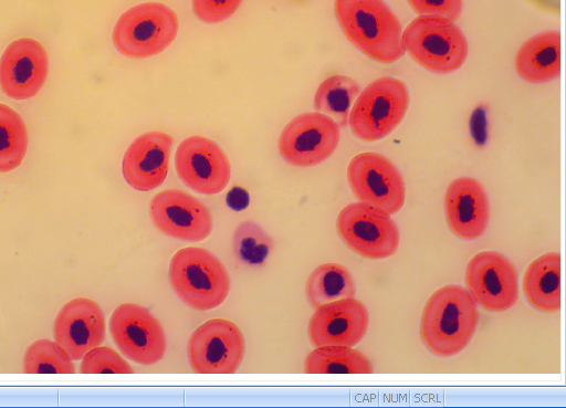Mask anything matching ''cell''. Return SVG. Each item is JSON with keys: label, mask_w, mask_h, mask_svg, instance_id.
<instances>
[{"label": "cell", "mask_w": 566, "mask_h": 408, "mask_svg": "<svg viewBox=\"0 0 566 408\" xmlns=\"http://www.w3.org/2000/svg\"><path fill=\"white\" fill-rule=\"evenodd\" d=\"M478 321V304L470 291L447 284L434 291L424 305L421 337L434 355L450 357L469 345Z\"/></svg>", "instance_id": "obj_1"}, {"label": "cell", "mask_w": 566, "mask_h": 408, "mask_svg": "<svg viewBox=\"0 0 566 408\" xmlns=\"http://www.w3.org/2000/svg\"><path fill=\"white\" fill-rule=\"evenodd\" d=\"M346 38L368 57L392 63L405 54L401 23L384 0H335Z\"/></svg>", "instance_id": "obj_2"}, {"label": "cell", "mask_w": 566, "mask_h": 408, "mask_svg": "<svg viewBox=\"0 0 566 408\" xmlns=\"http://www.w3.org/2000/svg\"><path fill=\"white\" fill-rule=\"evenodd\" d=\"M169 281L181 301L200 311L218 307L230 291L226 266L213 253L199 247H186L172 255Z\"/></svg>", "instance_id": "obj_3"}, {"label": "cell", "mask_w": 566, "mask_h": 408, "mask_svg": "<svg viewBox=\"0 0 566 408\" xmlns=\"http://www.w3.org/2000/svg\"><path fill=\"white\" fill-rule=\"evenodd\" d=\"M405 51L424 69L449 74L467 60L469 44L453 22L434 15H419L402 31Z\"/></svg>", "instance_id": "obj_4"}, {"label": "cell", "mask_w": 566, "mask_h": 408, "mask_svg": "<svg viewBox=\"0 0 566 408\" xmlns=\"http://www.w3.org/2000/svg\"><path fill=\"white\" fill-rule=\"evenodd\" d=\"M408 106L406 83L382 76L361 90L352 106L348 125L358 138L376 142L388 136L401 123Z\"/></svg>", "instance_id": "obj_5"}, {"label": "cell", "mask_w": 566, "mask_h": 408, "mask_svg": "<svg viewBox=\"0 0 566 408\" xmlns=\"http://www.w3.org/2000/svg\"><path fill=\"white\" fill-rule=\"evenodd\" d=\"M178 28L177 14L169 7L157 2L140 3L119 17L113 41L125 56L145 59L168 48Z\"/></svg>", "instance_id": "obj_6"}, {"label": "cell", "mask_w": 566, "mask_h": 408, "mask_svg": "<svg viewBox=\"0 0 566 408\" xmlns=\"http://www.w3.org/2000/svg\"><path fill=\"white\" fill-rule=\"evenodd\" d=\"M336 227L346 245L367 259H385L398 250V227L390 215L378 207L360 201L349 203L338 213Z\"/></svg>", "instance_id": "obj_7"}, {"label": "cell", "mask_w": 566, "mask_h": 408, "mask_svg": "<svg viewBox=\"0 0 566 408\" xmlns=\"http://www.w3.org/2000/svg\"><path fill=\"white\" fill-rule=\"evenodd\" d=\"M347 180L360 202L378 207L390 216L405 203L403 177L384 155L365 151L354 156L347 167Z\"/></svg>", "instance_id": "obj_8"}, {"label": "cell", "mask_w": 566, "mask_h": 408, "mask_svg": "<svg viewBox=\"0 0 566 408\" xmlns=\"http://www.w3.org/2000/svg\"><path fill=\"white\" fill-rule=\"evenodd\" d=\"M109 332L122 354L135 363L154 365L165 355L167 342L164 328L142 305H118L111 315Z\"/></svg>", "instance_id": "obj_9"}, {"label": "cell", "mask_w": 566, "mask_h": 408, "mask_svg": "<svg viewBox=\"0 0 566 408\" xmlns=\"http://www.w3.org/2000/svg\"><path fill=\"white\" fill-rule=\"evenodd\" d=\"M244 348L243 334L233 322L212 318L191 334L189 363L198 374H233L242 363Z\"/></svg>", "instance_id": "obj_10"}, {"label": "cell", "mask_w": 566, "mask_h": 408, "mask_svg": "<svg viewBox=\"0 0 566 408\" xmlns=\"http://www.w3.org/2000/svg\"><path fill=\"white\" fill-rule=\"evenodd\" d=\"M339 126L329 116L315 112L294 117L279 139L282 157L297 167L315 166L326 160L339 143Z\"/></svg>", "instance_id": "obj_11"}, {"label": "cell", "mask_w": 566, "mask_h": 408, "mask_svg": "<svg viewBox=\"0 0 566 408\" xmlns=\"http://www.w3.org/2000/svg\"><path fill=\"white\" fill-rule=\"evenodd\" d=\"M175 167L179 178L202 195H217L229 184L231 166L228 156L212 139L190 136L177 147Z\"/></svg>", "instance_id": "obj_12"}, {"label": "cell", "mask_w": 566, "mask_h": 408, "mask_svg": "<svg viewBox=\"0 0 566 408\" xmlns=\"http://www.w3.org/2000/svg\"><path fill=\"white\" fill-rule=\"evenodd\" d=\"M465 282L476 304L491 312L509 310L518 297L517 271L496 251L475 254L468 263Z\"/></svg>", "instance_id": "obj_13"}, {"label": "cell", "mask_w": 566, "mask_h": 408, "mask_svg": "<svg viewBox=\"0 0 566 408\" xmlns=\"http://www.w3.org/2000/svg\"><path fill=\"white\" fill-rule=\"evenodd\" d=\"M154 224L166 236L198 242L213 228L209 209L192 195L179 189H165L149 205Z\"/></svg>", "instance_id": "obj_14"}, {"label": "cell", "mask_w": 566, "mask_h": 408, "mask_svg": "<svg viewBox=\"0 0 566 408\" xmlns=\"http://www.w3.org/2000/svg\"><path fill=\"white\" fill-rule=\"evenodd\" d=\"M106 325L101 306L87 297H75L62 306L53 325L54 341L72 360L102 345Z\"/></svg>", "instance_id": "obj_15"}, {"label": "cell", "mask_w": 566, "mask_h": 408, "mask_svg": "<svg viewBox=\"0 0 566 408\" xmlns=\"http://www.w3.org/2000/svg\"><path fill=\"white\" fill-rule=\"evenodd\" d=\"M49 70L48 54L35 40L13 41L0 59V85L14 100L34 96L44 84Z\"/></svg>", "instance_id": "obj_16"}, {"label": "cell", "mask_w": 566, "mask_h": 408, "mask_svg": "<svg viewBox=\"0 0 566 408\" xmlns=\"http://www.w3.org/2000/svg\"><path fill=\"white\" fill-rule=\"evenodd\" d=\"M315 310L308 323V337L315 347H354L367 332L368 310L355 297L334 301Z\"/></svg>", "instance_id": "obj_17"}, {"label": "cell", "mask_w": 566, "mask_h": 408, "mask_svg": "<svg viewBox=\"0 0 566 408\" xmlns=\"http://www.w3.org/2000/svg\"><path fill=\"white\" fill-rule=\"evenodd\" d=\"M172 137L153 130L138 136L127 148L122 164L125 180L134 189L148 191L167 177Z\"/></svg>", "instance_id": "obj_18"}, {"label": "cell", "mask_w": 566, "mask_h": 408, "mask_svg": "<svg viewBox=\"0 0 566 408\" xmlns=\"http://www.w3.org/2000/svg\"><path fill=\"white\" fill-rule=\"evenodd\" d=\"M444 209L450 229L461 239L473 240L485 232L490 203L484 187L475 178L452 180L446 191Z\"/></svg>", "instance_id": "obj_19"}, {"label": "cell", "mask_w": 566, "mask_h": 408, "mask_svg": "<svg viewBox=\"0 0 566 408\" xmlns=\"http://www.w3.org/2000/svg\"><path fill=\"white\" fill-rule=\"evenodd\" d=\"M518 75L530 83H546L560 74V33L546 31L525 41L515 57Z\"/></svg>", "instance_id": "obj_20"}, {"label": "cell", "mask_w": 566, "mask_h": 408, "mask_svg": "<svg viewBox=\"0 0 566 408\" xmlns=\"http://www.w3.org/2000/svg\"><path fill=\"white\" fill-rule=\"evenodd\" d=\"M562 258L557 252L535 259L523 278V292L531 305L544 312H556L562 306Z\"/></svg>", "instance_id": "obj_21"}, {"label": "cell", "mask_w": 566, "mask_h": 408, "mask_svg": "<svg viewBox=\"0 0 566 408\" xmlns=\"http://www.w3.org/2000/svg\"><path fill=\"white\" fill-rule=\"evenodd\" d=\"M355 280L339 263L319 264L306 281V295L314 308L342 299L355 297Z\"/></svg>", "instance_id": "obj_22"}, {"label": "cell", "mask_w": 566, "mask_h": 408, "mask_svg": "<svg viewBox=\"0 0 566 408\" xmlns=\"http://www.w3.org/2000/svg\"><path fill=\"white\" fill-rule=\"evenodd\" d=\"M357 81L346 75H332L325 79L314 95L316 112L333 118L339 127L348 125L352 106L360 94Z\"/></svg>", "instance_id": "obj_23"}, {"label": "cell", "mask_w": 566, "mask_h": 408, "mask_svg": "<svg viewBox=\"0 0 566 408\" xmlns=\"http://www.w3.org/2000/svg\"><path fill=\"white\" fill-rule=\"evenodd\" d=\"M370 360L354 347L318 346L305 358L307 374H371Z\"/></svg>", "instance_id": "obj_24"}, {"label": "cell", "mask_w": 566, "mask_h": 408, "mask_svg": "<svg viewBox=\"0 0 566 408\" xmlns=\"http://www.w3.org/2000/svg\"><path fill=\"white\" fill-rule=\"evenodd\" d=\"M28 148V133L21 117L0 103V172L17 168Z\"/></svg>", "instance_id": "obj_25"}, {"label": "cell", "mask_w": 566, "mask_h": 408, "mask_svg": "<svg viewBox=\"0 0 566 408\" xmlns=\"http://www.w3.org/2000/svg\"><path fill=\"white\" fill-rule=\"evenodd\" d=\"M25 374H74L75 367L69 354L51 339H38L25 351Z\"/></svg>", "instance_id": "obj_26"}, {"label": "cell", "mask_w": 566, "mask_h": 408, "mask_svg": "<svg viewBox=\"0 0 566 408\" xmlns=\"http://www.w3.org/2000/svg\"><path fill=\"white\" fill-rule=\"evenodd\" d=\"M273 245L272 238L254 221L241 222L233 232V252L243 263L250 265L263 263Z\"/></svg>", "instance_id": "obj_27"}, {"label": "cell", "mask_w": 566, "mask_h": 408, "mask_svg": "<svg viewBox=\"0 0 566 408\" xmlns=\"http://www.w3.org/2000/svg\"><path fill=\"white\" fill-rule=\"evenodd\" d=\"M81 374H132L130 365L112 347L97 346L81 359Z\"/></svg>", "instance_id": "obj_28"}, {"label": "cell", "mask_w": 566, "mask_h": 408, "mask_svg": "<svg viewBox=\"0 0 566 408\" xmlns=\"http://www.w3.org/2000/svg\"><path fill=\"white\" fill-rule=\"evenodd\" d=\"M242 0H192L196 17L205 23L213 24L229 19Z\"/></svg>", "instance_id": "obj_29"}, {"label": "cell", "mask_w": 566, "mask_h": 408, "mask_svg": "<svg viewBox=\"0 0 566 408\" xmlns=\"http://www.w3.org/2000/svg\"><path fill=\"white\" fill-rule=\"evenodd\" d=\"M419 15H434L457 21L462 12V0H407Z\"/></svg>", "instance_id": "obj_30"}]
</instances>
